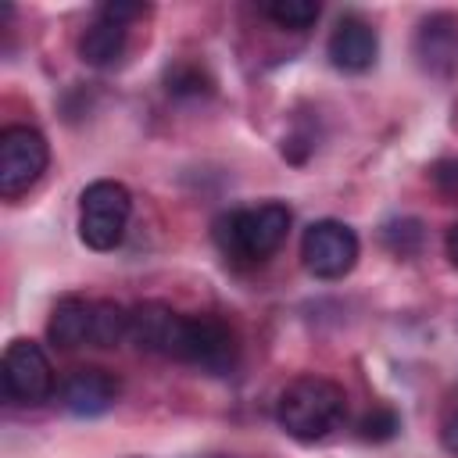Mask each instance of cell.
Instances as JSON below:
<instances>
[{
  "label": "cell",
  "instance_id": "3957f363",
  "mask_svg": "<svg viewBox=\"0 0 458 458\" xmlns=\"http://www.w3.org/2000/svg\"><path fill=\"white\" fill-rule=\"evenodd\" d=\"M132 215V193L114 179H97L79 197V236L89 250H114Z\"/></svg>",
  "mask_w": 458,
  "mask_h": 458
},
{
  "label": "cell",
  "instance_id": "277c9868",
  "mask_svg": "<svg viewBox=\"0 0 458 458\" xmlns=\"http://www.w3.org/2000/svg\"><path fill=\"white\" fill-rule=\"evenodd\" d=\"M175 361L193 365L208 376H229L240 361L236 333L215 315H186L179 347H175Z\"/></svg>",
  "mask_w": 458,
  "mask_h": 458
},
{
  "label": "cell",
  "instance_id": "8fae6325",
  "mask_svg": "<svg viewBox=\"0 0 458 458\" xmlns=\"http://www.w3.org/2000/svg\"><path fill=\"white\" fill-rule=\"evenodd\" d=\"M125 43H129V21L111 14L107 7H100L97 18L89 21V29L79 39V54H82L86 64L107 68L125 54Z\"/></svg>",
  "mask_w": 458,
  "mask_h": 458
},
{
  "label": "cell",
  "instance_id": "8992f818",
  "mask_svg": "<svg viewBox=\"0 0 458 458\" xmlns=\"http://www.w3.org/2000/svg\"><path fill=\"white\" fill-rule=\"evenodd\" d=\"M358 233L336 218H318L301 236V258L315 279H344L358 265Z\"/></svg>",
  "mask_w": 458,
  "mask_h": 458
},
{
  "label": "cell",
  "instance_id": "5bb4252c",
  "mask_svg": "<svg viewBox=\"0 0 458 458\" xmlns=\"http://www.w3.org/2000/svg\"><path fill=\"white\" fill-rule=\"evenodd\" d=\"M129 336V308H122L118 301H97L93 304V333L89 344L93 347H114Z\"/></svg>",
  "mask_w": 458,
  "mask_h": 458
},
{
  "label": "cell",
  "instance_id": "2e32d148",
  "mask_svg": "<svg viewBox=\"0 0 458 458\" xmlns=\"http://www.w3.org/2000/svg\"><path fill=\"white\" fill-rule=\"evenodd\" d=\"M397 429H401V422H397V415L386 411V408H376V411H369V415L361 419V437H365V440H390Z\"/></svg>",
  "mask_w": 458,
  "mask_h": 458
},
{
  "label": "cell",
  "instance_id": "7c38bea8",
  "mask_svg": "<svg viewBox=\"0 0 458 458\" xmlns=\"http://www.w3.org/2000/svg\"><path fill=\"white\" fill-rule=\"evenodd\" d=\"M415 54L422 61V68L447 75L458 68V21L447 14H433L422 21L419 39H415Z\"/></svg>",
  "mask_w": 458,
  "mask_h": 458
},
{
  "label": "cell",
  "instance_id": "5b68a950",
  "mask_svg": "<svg viewBox=\"0 0 458 458\" xmlns=\"http://www.w3.org/2000/svg\"><path fill=\"white\" fill-rule=\"evenodd\" d=\"M47 161H50V147L39 129L7 125L0 132V197L14 200L29 186H36L39 175L47 172Z\"/></svg>",
  "mask_w": 458,
  "mask_h": 458
},
{
  "label": "cell",
  "instance_id": "9c48e42d",
  "mask_svg": "<svg viewBox=\"0 0 458 458\" xmlns=\"http://www.w3.org/2000/svg\"><path fill=\"white\" fill-rule=\"evenodd\" d=\"M61 401L72 415L79 419H93V415H104L107 408H114L118 401V379L100 369V365H82L75 369L64 386H61Z\"/></svg>",
  "mask_w": 458,
  "mask_h": 458
},
{
  "label": "cell",
  "instance_id": "7a4b0ae2",
  "mask_svg": "<svg viewBox=\"0 0 458 458\" xmlns=\"http://www.w3.org/2000/svg\"><path fill=\"white\" fill-rule=\"evenodd\" d=\"M290 222H293V215L286 204L265 200V204L222 215L215 222V240L233 261H265L283 247Z\"/></svg>",
  "mask_w": 458,
  "mask_h": 458
},
{
  "label": "cell",
  "instance_id": "9a60e30c",
  "mask_svg": "<svg viewBox=\"0 0 458 458\" xmlns=\"http://www.w3.org/2000/svg\"><path fill=\"white\" fill-rule=\"evenodd\" d=\"M265 14L283 29H308L322 14V7L315 0H276V4H265Z\"/></svg>",
  "mask_w": 458,
  "mask_h": 458
},
{
  "label": "cell",
  "instance_id": "ffe728a7",
  "mask_svg": "<svg viewBox=\"0 0 458 458\" xmlns=\"http://www.w3.org/2000/svg\"><path fill=\"white\" fill-rule=\"evenodd\" d=\"M444 247H447V258H451V265H458V225H451V229H447V240H444Z\"/></svg>",
  "mask_w": 458,
  "mask_h": 458
},
{
  "label": "cell",
  "instance_id": "e0dca14e",
  "mask_svg": "<svg viewBox=\"0 0 458 458\" xmlns=\"http://www.w3.org/2000/svg\"><path fill=\"white\" fill-rule=\"evenodd\" d=\"M200 82H204V75L193 64H179L168 72V93H200V89H208Z\"/></svg>",
  "mask_w": 458,
  "mask_h": 458
},
{
  "label": "cell",
  "instance_id": "4fadbf2b",
  "mask_svg": "<svg viewBox=\"0 0 458 458\" xmlns=\"http://www.w3.org/2000/svg\"><path fill=\"white\" fill-rule=\"evenodd\" d=\"M93 304H97V301H86V297H75V293L61 297V301L54 304V311H50L47 336H50L57 347H64V351L89 344V333H93Z\"/></svg>",
  "mask_w": 458,
  "mask_h": 458
},
{
  "label": "cell",
  "instance_id": "6da1fadb",
  "mask_svg": "<svg viewBox=\"0 0 458 458\" xmlns=\"http://www.w3.org/2000/svg\"><path fill=\"white\" fill-rule=\"evenodd\" d=\"M347 415L344 390L326 376H297L283 386L276 401V419L293 440H322L329 437Z\"/></svg>",
  "mask_w": 458,
  "mask_h": 458
},
{
  "label": "cell",
  "instance_id": "52a82bcc",
  "mask_svg": "<svg viewBox=\"0 0 458 458\" xmlns=\"http://www.w3.org/2000/svg\"><path fill=\"white\" fill-rule=\"evenodd\" d=\"M0 379H4V394L14 404H39L54 390L50 358L32 340H11L7 344L4 361H0Z\"/></svg>",
  "mask_w": 458,
  "mask_h": 458
},
{
  "label": "cell",
  "instance_id": "30bf717a",
  "mask_svg": "<svg viewBox=\"0 0 458 458\" xmlns=\"http://www.w3.org/2000/svg\"><path fill=\"white\" fill-rule=\"evenodd\" d=\"M329 61L340 68V72H365L376 64V54H379V36L376 29L358 18V14H347L336 21V29L329 32Z\"/></svg>",
  "mask_w": 458,
  "mask_h": 458
},
{
  "label": "cell",
  "instance_id": "ac0fdd59",
  "mask_svg": "<svg viewBox=\"0 0 458 458\" xmlns=\"http://www.w3.org/2000/svg\"><path fill=\"white\" fill-rule=\"evenodd\" d=\"M433 182L447 193V197H458V161H440L433 168Z\"/></svg>",
  "mask_w": 458,
  "mask_h": 458
},
{
  "label": "cell",
  "instance_id": "d6986e66",
  "mask_svg": "<svg viewBox=\"0 0 458 458\" xmlns=\"http://www.w3.org/2000/svg\"><path fill=\"white\" fill-rule=\"evenodd\" d=\"M444 447H447L451 454H458V411L444 422Z\"/></svg>",
  "mask_w": 458,
  "mask_h": 458
},
{
  "label": "cell",
  "instance_id": "ba28073f",
  "mask_svg": "<svg viewBox=\"0 0 458 458\" xmlns=\"http://www.w3.org/2000/svg\"><path fill=\"white\" fill-rule=\"evenodd\" d=\"M182 318L179 311H172L161 301H143L136 308H129V340L147 351V354H165L175 358L179 347V333H182Z\"/></svg>",
  "mask_w": 458,
  "mask_h": 458
}]
</instances>
